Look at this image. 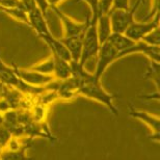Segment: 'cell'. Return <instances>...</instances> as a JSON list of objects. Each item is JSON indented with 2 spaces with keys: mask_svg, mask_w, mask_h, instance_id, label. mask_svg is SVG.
I'll return each instance as SVG.
<instances>
[{
  "mask_svg": "<svg viewBox=\"0 0 160 160\" xmlns=\"http://www.w3.org/2000/svg\"><path fill=\"white\" fill-rule=\"evenodd\" d=\"M78 95H83L89 99H94V100L101 102L105 104L109 108L110 111L114 116H119L120 110L114 106L113 100L116 99L114 94H109L105 89L102 88L100 80H97L95 78L94 74L91 77L83 80L80 82L79 88H78Z\"/></svg>",
  "mask_w": 160,
  "mask_h": 160,
  "instance_id": "6da1fadb",
  "label": "cell"
},
{
  "mask_svg": "<svg viewBox=\"0 0 160 160\" xmlns=\"http://www.w3.org/2000/svg\"><path fill=\"white\" fill-rule=\"evenodd\" d=\"M96 21L89 20L88 26L86 28L84 34H83L81 56H80V59L78 62L81 66H84L88 60L92 58L94 56H97L99 49H100L101 44L98 39Z\"/></svg>",
  "mask_w": 160,
  "mask_h": 160,
  "instance_id": "7a4b0ae2",
  "label": "cell"
},
{
  "mask_svg": "<svg viewBox=\"0 0 160 160\" xmlns=\"http://www.w3.org/2000/svg\"><path fill=\"white\" fill-rule=\"evenodd\" d=\"M143 0H137L135 5L132 8L127 9V11L114 9V11H111L109 12V19H110L112 32H118V33L125 32V30L135 21L134 20V16H135V12L139 8L140 3Z\"/></svg>",
  "mask_w": 160,
  "mask_h": 160,
  "instance_id": "3957f363",
  "label": "cell"
},
{
  "mask_svg": "<svg viewBox=\"0 0 160 160\" xmlns=\"http://www.w3.org/2000/svg\"><path fill=\"white\" fill-rule=\"evenodd\" d=\"M97 57V67H96L94 76L97 80H100L108 66L119 59V51L109 42L106 41L105 43L101 44Z\"/></svg>",
  "mask_w": 160,
  "mask_h": 160,
  "instance_id": "277c9868",
  "label": "cell"
},
{
  "mask_svg": "<svg viewBox=\"0 0 160 160\" xmlns=\"http://www.w3.org/2000/svg\"><path fill=\"white\" fill-rule=\"evenodd\" d=\"M50 9L55 14L62 23L63 31H65V36L63 37H77V36H83L88 28L89 21L80 23L71 18L70 16L66 15L62 11H60L58 6H51Z\"/></svg>",
  "mask_w": 160,
  "mask_h": 160,
  "instance_id": "5b68a950",
  "label": "cell"
},
{
  "mask_svg": "<svg viewBox=\"0 0 160 160\" xmlns=\"http://www.w3.org/2000/svg\"><path fill=\"white\" fill-rule=\"evenodd\" d=\"M156 27H159V12H157L150 21L147 22H135L134 21L129 27L125 30L124 34H126L131 40L139 42L146 34H148L150 31L155 29Z\"/></svg>",
  "mask_w": 160,
  "mask_h": 160,
  "instance_id": "8992f818",
  "label": "cell"
},
{
  "mask_svg": "<svg viewBox=\"0 0 160 160\" xmlns=\"http://www.w3.org/2000/svg\"><path fill=\"white\" fill-rule=\"evenodd\" d=\"M12 68H14L16 74H17L19 78L32 85L43 86V85L48 84V83H50L51 81H53V80L55 79V77H54L53 75L43 74V73L33 71V70H30L28 68L22 69L15 62H12Z\"/></svg>",
  "mask_w": 160,
  "mask_h": 160,
  "instance_id": "52a82bcc",
  "label": "cell"
},
{
  "mask_svg": "<svg viewBox=\"0 0 160 160\" xmlns=\"http://www.w3.org/2000/svg\"><path fill=\"white\" fill-rule=\"evenodd\" d=\"M28 18H29V26L36 30L41 39L51 34V31L47 24V19L39 8H33L32 11L28 12Z\"/></svg>",
  "mask_w": 160,
  "mask_h": 160,
  "instance_id": "ba28073f",
  "label": "cell"
},
{
  "mask_svg": "<svg viewBox=\"0 0 160 160\" xmlns=\"http://www.w3.org/2000/svg\"><path fill=\"white\" fill-rule=\"evenodd\" d=\"M128 108H129V112H128L129 117L143 122V123L147 124L151 128L153 133H159L160 119L158 117L153 116V114L147 112V111H142V110L136 109L132 104L128 105Z\"/></svg>",
  "mask_w": 160,
  "mask_h": 160,
  "instance_id": "9c48e42d",
  "label": "cell"
},
{
  "mask_svg": "<svg viewBox=\"0 0 160 160\" xmlns=\"http://www.w3.org/2000/svg\"><path fill=\"white\" fill-rule=\"evenodd\" d=\"M82 38L83 36H77V37H68V38L63 37L59 39L60 42L69 50L70 54H71L72 60H74V62H79L80 56H81Z\"/></svg>",
  "mask_w": 160,
  "mask_h": 160,
  "instance_id": "30bf717a",
  "label": "cell"
},
{
  "mask_svg": "<svg viewBox=\"0 0 160 160\" xmlns=\"http://www.w3.org/2000/svg\"><path fill=\"white\" fill-rule=\"evenodd\" d=\"M96 28H97V34L100 44L105 43L108 40L110 34L112 33L109 14L98 16L97 21H96Z\"/></svg>",
  "mask_w": 160,
  "mask_h": 160,
  "instance_id": "8fae6325",
  "label": "cell"
},
{
  "mask_svg": "<svg viewBox=\"0 0 160 160\" xmlns=\"http://www.w3.org/2000/svg\"><path fill=\"white\" fill-rule=\"evenodd\" d=\"M52 56L54 58V70H53L54 77L59 80H65L71 77L72 69H71V65H70V62L57 56L56 54L52 53Z\"/></svg>",
  "mask_w": 160,
  "mask_h": 160,
  "instance_id": "7c38bea8",
  "label": "cell"
},
{
  "mask_svg": "<svg viewBox=\"0 0 160 160\" xmlns=\"http://www.w3.org/2000/svg\"><path fill=\"white\" fill-rule=\"evenodd\" d=\"M19 80L20 78L16 74L14 68L5 65L0 57V83L16 88L18 85Z\"/></svg>",
  "mask_w": 160,
  "mask_h": 160,
  "instance_id": "4fadbf2b",
  "label": "cell"
},
{
  "mask_svg": "<svg viewBox=\"0 0 160 160\" xmlns=\"http://www.w3.org/2000/svg\"><path fill=\"white\" fill-rule=\"evenodd\" d=\"M119 52H123L125 50H128L129 48L133 47L137 42L131 40L124 33L112 32L107 40Z\"/></svg>",
  "mask_w": 160,
  "mask_h": 160,
  "instance_id": "5bb4252c",
  "label": "cell"
},
{
  "mask_svg": "<svg viewBox=\"0 0 160 160\" xmlns=\"http://www.w3.org/2000/svg\"><path fill=\"white\" fill-rule=\"evenodd\" d=\"M0 11H2L4 14L11 16L12 18L22 22L24 24L29 25V18H28V12L21 8V6H12V8H5V6L0 5Z\"/></svg>",
  "mask_w": 160,
  "mask_h": 160,
  "instance_id": "9a60e30c",
  "label": "cell"
},
{
  "mask_svg": "<svg viewBox=\"0 0 160 160\" xmlns=\"http://www.w3.org/2000/svg\"><path fill=\"white\" fill-rule=\"evenodd\" d=\"M28 69L33 70V71L43 73V74H47V75H53V70H54V58L53 56L51 55L49 58L45 59L44 62H41L39 63H36V65L29 67Z\"/></svg>",
  "mask_w": 160,
  "mask_h": 160,
  "instance_id": "2e32d148",
  "label": "cell"
},
{
  "mask_svg": "<svg viewBox=\"0 0 160 160\" xmlns=\"http://www.w3.org/2000/svg\"><path fill=\"white\" fill-rule=\"evenodd\" d=\"M47 111H48V106H45L43 104L40 103H34L32 107L30 108V113L32 121L37 122V123H42L45 122L47 117Z\"/></svg>",
  "mask_w": 160,
  "mask_h": 160,
  "instance_id": "e0dca14e",
  "label": "cell"
},
{
  "mask_svg": "<svg viewBox=\"0 0 160 160\" xmlns=\"http://www.w3.org/2000/svg\"><path fill=\"white\" fill-rule=\"evenodd\" d=\"M142 42H145L146 44L152 45V46H159L160 45V29L159 27H156L155 29L150 31L148 34H146L145 37L142 39Z\"/></svg>",
  "mask_w": 160,
  "mask_h": 160,
  "instance_id": "ac0fdd59",
  "label": "cell"
},
{
  "mask_svg": "<svg viewBox=\"0 0 160 160\" xmlns=\"http://www.w3.org/2000/svg\"><path fill=\"white\" fill-rule=\"evenodd\" d=\"M113 0H99L98 1V12L99 15L109 14L112 8Z\"/></svg>",
  "mask_w": 160,
  "mask_h": 160,
  "instance_id": "d6986e66",
  "label": "cell"
},
{
  "mask_svg": "<svg viewBox=\"0 0 160 160\" xmlns=\"http://www.w3.org/2000/svg\"><path fill=\"white\" fill-rule=\"evenodd\" d=\"M12 133L8 128H6L4 125L0 124V145H1L3 148H5L6 143L8 142V140L11 139L12 137Z\"/></svg>",
  "mask_w": 160,
  "mask_h": 160,
  "instance_id": "ffe728a7",
  "label": "cell"
},
{
  "mask_svg": "<svg viewBox=\"0 0 160 160\" xmlns=\"http://www.w3.org/2000/svg\"><path fill=\"white\" fill-rule=\"evenodd\" d=\"M130 8H130V0H113L112 1V8H111V11H114V9H123V11H127V9H130Z\"/></svg>",
  "mask_w": 160,
  "mask_h": 160,
  "instance_id": "44dd1931",
  "label": "cell"
},
{
  "mask_svg": "<svg viewBox=\"0 0 160 160\" xmlns=\"http://www.w3.org/2000/svg\"><path fill=\"white\" fill-rule=\"evenodd\" d=\"M82 1L86 2L89 5V8H91L92 15L91 20L96 21L98 18V16H99V12H98V1L99 0H82Z\"/></svg>",
  "mask_w": 160,
  "mask_h": 160,
  "instance_id": "7402d4cb",
  "label": "cell"
},
{
  "mask_svg": "<svg viewBox=\"0 0 160 160\" xmlns=\"http://www.w3.org/2000/svg\"><path fill=\"white\" fill-rule=\"evenodd\" d=\"M20 2V6L23 9H25L27 12H29L30 11H32L33 8H38L34 0H19Z\"/></svg>",
  "mask_w": 160,
  "mask_h": 160,
  "instance_id": "603a6c76",
  "label": "cell"
},
{
  "mask_svg": "<svg viewBox=\"0 0 160 160\" xmlns=\"http://www.w3.org/2000/svg\"><path fill=\"white\" fill-rule=\"evenodd\" d=\"M34 2H36L38 8L41 9V12H43V15L47 18L48 9L50 8V6H49V4H48L47 0H34Z\"/></svg>",
  "mask_w": 160,
  "mask_h": 160,
  "instance_id": "cb8c5ba5",
  "label": "cell"
},
{
  "mask_svg": "<svg viewBox=\"0 0 160 160\" xmlns=\"http://www.w3.org/2000/svg\"><path fill=\"white\" fill-rule=\"evenodd\" d=\"M11 105L4 98H0V112L3 113L5 111H8V109H11Z\"/></svg>",
  "mask_w": 160,
  "mask_h": 160,
  "instance_id": "d4e9b609",
  "label": "cell"
},
{
  "mask_svg": "<svg viewBox=\"0 0 160 160\" xmlns=\"http://www.w3.org/2000/svg\"><path fill=\"white\" fill-rule=\"evenodd\" d=\"M47 1H48V4H49V6L51 8V6H57L60 2L63 1V0H47Z\"/></svg>",
  "mask_w": 160,
  "mask_h": 160,
  "instance_id": "484cf974",
  "label": "cell"
}]
</instances>
